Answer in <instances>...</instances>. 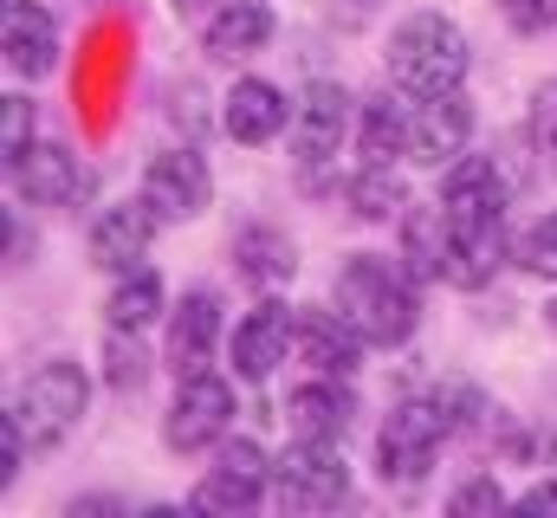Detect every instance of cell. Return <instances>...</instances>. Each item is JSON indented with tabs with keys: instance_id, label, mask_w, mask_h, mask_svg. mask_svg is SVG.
Returning a JSON list of instances; mask_svg holds the SVG:
<instances>
[{
	"instance_id": "9c48e42d",
	"label": "cell",
	"mask_w": 557,
	"mask_h": 518,
	"mask_svg": "<svg viewBox=\"0 0 557 518\" xmlns=\"http://www.w3.org/2000/svg\"><path fill=\"white\" fill-rule=\"evenodd\" d=\"M143 201L156 208V221L162 227H182V221H201L208 214V201H214V169H208V156L201 149H162V156H149V169H143Z\"/></svg>"
},
{
	"instance_id": "f1b7e54d",
	"label": "cell",
	"mask_w": 557,
	"mask_h": 518,
	"mask_svg": "<svg viewBox=\"0 0 557 518\" xmlns=\"http://www.w3.org/2000/svg\"><path fill=\"white\" fill-rule=\"evenodd\" d=\"M506 506H512V499L499 493V480H493V473H473L467 486H454V493H447V513H454V518H493V513H506Z\"/></svg>"
},
{
	"instance_id": "4dcf8cb0",
	"label": "cell",
	"mask_w": 557,
	"mask_h": 518,
	"mask_svg": "<svg viewBox=\"0 0 557 518\" xmlns=\"http://www.w3.org/2000/svg\"><path fill=\"white\" fill-rule=\"evenodd\" d=\"M499 13H506V26L525 33V39H539V33L557 26V0H499Z\"/></svg>"
},
{
	"instance_id": "f546056e",
	"label": "cell",
	"mask_w": 557,
	"mask_h": 518,
	"mask_svg": "<svg viewBox=\"0 0 557 518\" xmlns=\"http://www.w3.org/2000/svg\"><path fill=\"white\" fill-rule=\"evenodd\" d=\"M33 143H39V136H33V98H26V91L0 98V149H7V162L26 156Z\"/></svg>"
},
{
	"instance_id": "2e32d148",
	"label": "cell",
	"mask_w": 557,
	"mask_h": 518,
	"mask_svg": "<svg viewBox=\"0 0 557 518\" xmlns=\"http://www.w3.org/2000/svg\"><path fill=\"white\" fill-rule=\"evenodd\" d=\"M292 104H298V98H285L273 78L247 72V78H234V91L221 98V130H227L234 143H247V149H267L273 136L292 130Z\"/></svg>"
},
{
	"instance_id": "d6986e66",
	"label": "cell",
	"mask_w": 557,
	"mask_h": 518,
	"mask_svg": "<svg viewBox=\"0 0 557 518\" xmlns=\"http://www.w3.org/2000/svg\"><path fill=\"white\" fill-rule=\"evenodd\" d=\"M273 33H278V20H273L267 0H221V7L208 13V26H201V52L221 59V65H234V59L267 52Z\"/></svg>"
},
{
	"instance_id": "8992f818",
	"label": "cell",
	"mask_w": 557,
	"mask_h": 518,
	"mask_svg": "<svg viewBox=\"0 0 557 518\" xmlns=\"http://www.w3.org/2000/svg\"><path fill=\"white\" fill-rule=\"evenodd\" d=\"M285 357H298V305L260 292L253 311H240L234 337H227V363H234V383H273L285 370Z\"/></svg>"
},
{
	"instance_id": "9a60e30c",
	"label": "cell",
	"mask_w": 557,
	"mask_h": 518,
	"mask_svg": "<svg viewBox=\"0 0 557 518\" xmlns=\"http://www.w3.org/2000/svg\"><path fill=\"white\" fill-rule=\"evenodd\" d=\"M214 350H221V292L195 285V292H182V305H169V344H162V357H169L175 377H195V370L214 363Z\"/></svg>"
},
{
	"instance_id": "d590c367",
	"label": "cell",
	"mask_w": 557,
	"mask_h": 518,
	"mask_svg": "<svg viewBox=\"0 0 557 518\" xmlns=\"http://www.w3.org/2000/svg\"><path fill=\"white\" fill-rule=\"evenodd\" d=\"M169 7H175V13H188V7H208V0H169Z\"/></svg>"
},
{
	"instance_id": "7c38bea8",
	"label": "cell",
	"mask_w": 557,
	"mask_h": 518,
	"mask_svg": "<svg viewBox=\"0 0 557 518\" xmlns=\"http://www.w3.org/2000/svg\"><path fill=\"white\" fill-rule=\"evenodd\" d=\"M473 98L467 91H441V98H416V118H409V162L421 169H447L454 156H467L473 143Z\"/></svg>"
},
{
	"instance_id": "484cf974",
	"label": "cell",
	"mask_w": 557,
	"mask_h": 518,
	"mask_svg": "<svg viewBox=\"0 0 557 518\" xmlns=\"http://www.w3.org/2000/svg\"><path fill=\"white\" fill-rule=\"evenodd\" d=\"M344 201H350V214L357 221H403V208H409V188H403V175H396V162H363L350 182H344Z\"/></svg>"
},
{
	"instance_id": "603a6c76",
	"label": "cell",
	"mask_w": 557,
	"mask_h": 518,
	"mask_svg": "<svg viewBox=\"0 0 557 518\" xmlns=\"http://www.w3.org/2000/svg\"><path fill=\"white\" fill-rule=\"evenodd\" d=\"M409 118H416V98L409 91H376L357 104V149L363 162H396L409 156Z\"/></svg>"
},
{
	"instance_id": "44dd1931",
	"label": "cell",
	"mask_w": 557,
	"mask_h": 518,
	"mask_svg": "<svg viewBox=\"0 0 557 518\" xmlns=\"http://www.w3.org/2000/svg\"><path fill=\"white\" fill-rule=\"evenodd\" d=\"M396 240H403V266L416 272L421 285H441L447 279V247H454V214L441 201H409L403 221H396Z\"/></svg>"
},
{
	"instance_id": "d4e9b609",
	"label": "cell",
	"mask_w": 557,
	"mask_h": 518,
	"mask_svg": "<svg viewBox=\"0 0 557 518\" xmlns=\"http://www.w3.org/2000/svg\"><path fill=\"white\" fill-rule=\"evenodd\" d=\"M104 324L111 331H149V324H169V285L156 266H131L117 272L111 298H104Z\"/></svg>"
},
{
	"instance_id": "ba28073f",
	"label": "cell",
	"mask_w": 557,
	"mask_h": 518,
	"mask_svg": "<svg viewBox=\"0 0 557 518\" xmlns=\"http://www.w3.org/2000/svg\"><path fill=\"white\" fill-rule=\"evenodd\" d=\"M267 499H273V460H267V447L247 441V434H227L214 447V467L195 486V513H260Z\"/></svg>"
},
{
	"instance_id": "6da1fadb",
	"label": "cell",
	"mask_w": 557,
	"mask_h": 518,
	"mask_svg": "<svg viewBox=\"0 0 557 518\" xmlns=\"http://www.w3.org/2000/svg\"><path fill=\"white\" fill-rule=\"evenodd\" d=\"M331 305L370 350H403L421 324V279L403 266V254H350L331 279Z\"/></svg>"
},
{
	"instance_id": "ffe728a7",
	"label": "cell",
	"mask_w": 557,
	"mask_h": 518,
	"mask_svg": "<svg viewBox=\"0 0 557 518\" xmlns=\"http://www.w3.org/2000/svg\"><path fill=\"white\" fill-rule=\"evenodd\" d=\"M350 421H357V395L344 377H311L285 395V428L305 441H344Z\"/></svg>"
},
{
	"instance_id": "5b68a950",
	"label": "cell",
	"mask_w": 557,
	"mask_h": 518,
	"mask_svg": "<svg viewBox=\"0 0 557 518\" xmlns=\"http://www.w3.org/2000/svg\"><path fill=\"white\" fill-rule=\"evenodd\" d=\"M344 499H350L344 441H305V434H292V447L273 460V506L278 513H337Z\"/></svg>"
},
{
	"instance_id": "52a82bcc",
	"label": "cell",
	"mask_w": 557,
	"mask_h": 518,
	"mask_svg": "<svg viewBox=\"0 0 557 518\" xmlns=\"http://www.w3.org/2000/svg\"><path fill=\"white\" fill-rule=\"evenodd\" d=\"M234 383L214 377V370H195V377H175V402L162 415V447L169 454H201V447H221L227 428H234Z\"/></svg>"
},
{
	"instance_id": "30bf717a",
	"label": "cell",
	"mask_w": 557,
	"mask_h": 518,
	"mask_svg": "<svg viewBox=\"0 0 557 518\" xmlns=\"http://www.w3.org/2000/svg\"><path fill=\"white\" fill-rule=\"evenodd\" d=\"M350 91L337 85V78H311L305 91H298V104H292V130H285V143H292V162L298 169H324V162H337V149L350 143Z\"/></svg>"
},
{
	"instance_id": "7402d4cb",
	"label": "cell",
	"mask_w": 557,
	"mask_h": 518,
	"mask_svg": "<svg viewBox=\"0 0 557 518\" xmlns=\"http://www.w3.org/2000/svg\"><path fill=\"white\" fill-rule=\"evenodd\" d=\"M506 266V221H454V247H447V279L454 292H480L493 285Z\"/></svg>"
},
{
	"instance_id": "4fadbf2b",
	"label": "cell",
	"mask_w": 557,
	"mask_h": 518,
	"mask_svg": "<svg viewBox=\"0 0 557 518\" xmlns=\"http://www.w3.org/2000/svg\"><path fill=\"white\" fill-rule=\"evenodd\" d=\"M0 52H7V72L39 85L59 72V20L39 7V0H7L0 13Z\"/></svg>"
},
{
	"instance_id": "d6a6232c",
	"label": "cell",
	"mask_w": 557,
	"mask_h": 518,
	"mask_svg": "<svg viewBox=\"0 0 557 518\" xmlns=\"http://www.w3.org/2000/svg\"><path fill=\"white\" fill-rule=\"evenodd\" d=\"M512 513H525V518H557V480H539V486H525V493L512 499Z\"/></svg>"
},
{
	"instance_id": "cb8c5ba5",
	"label": "cell",
	"mask_w": 557,
	"mask_h": 518,
	"mask_svg": "<svg viewBox=\"0 0 557 518\" xmlns=\"http://www.w3.org/2000/svg\"><path fill=\"white\" fill-rule=\"evenodd\" d=\"M234 272H240L247 285H260V292L285 285V279L298 272L292 234H285V227H267V221H247V227L234 234Z\"/></svg>"
},
{
	"instance_id": "277c9868",
	"label": "cell",
	"mask_w": 557,
	"mask_h": 518,
	"mask_svg": "<svg viewBox=\"0 0 557 518\" xmlns=\"http://www.w3.org/2000/svg\"><path fill=\"white\" fill-rule=\"evenodd\" d=\"M85 408H91V377H85V363H72V357H52V363H39L20 395H13V415H20V428H26V441L46 454V447H59L78 421H85Z\"/></svg>"
},
{
	"instance_id": "1f68e13d",
	"label": "cell",
	"mask_w": 557,
	"mask_h": 518,
	"mask_svg": "<svg viewBox=\"0 0 557 518\" xmlns=\"http://www.w3.org/2000/svg\"><path fill=\"white\" fill-rule=\"evenodd\" d=\"M26 428H20V415L7 408V421H0V486H13L20 480V460H26Z\"/></svg>"
},
{
	"instance_id": "83f0119b",
	"label": "cell",
	"mask_w": 557,
	"mask_h": 518,
	"mask_svg": "<svg viewBox=\"0 0 557 518\" xmlns=\"http://www.w3.org/2000/svg\"><path fill=\"white\" fill-rule=\"evenodd\" d=\"M519 266H525L532 279H557V208H545V214L525 227V240H519Z\"/></svg>"
},
{
	"instance_id": "7a4b0ae2",
	"label": "cell",
	"mask_w": 557,
	"mask_h": 518,
	"mask_svg": "<svg viewBox=\"0 0 557 518\" xmlns=\"http://www.w3.org/2000/svg\"><path fill=\"white\" fill-rule=\"evenodd\" d=\"M389 85L409 91V98H441V91H460L467 85V65H473V46L460 33V20L434 13V7H416L389 26Z\"/></svg>"
},
{
	"instance_id": "4316f807",
	"label": "cell",
	"mask_w": 557,
	"mask_h": 518,
	"mask_svg": "<svg viewBox=\"0 0 557 518\" xmlns=\"http://www.w3.org/2000/svg\"><path fill=\"white\" fill-rule=\"evenodd\" d=\"M143 331H111L104 324V383L117 388V395H137L149 383V350L137 344Z\"/></svg>"
},
{
	"instance_id": "5bb4252c",
	"label": "cell",
	"mask_w": 557,
	"mask_h": 518,
	"mask_svg": "<svg viewBox=\"0 0 557 518\" xmlns=\"http://www.w3.org/2000/svg\"><path fill=\"white\" fill-rule=\"evenodd\" d=\"M512 182L499 169V156H454L441 169V208L454 221H506Z\"/></svg>"
},
{
	"instance_id": "e575fe53",
	"label": "cell",
	"mask_w": 557,
	"mask_h": 518,
	"mask_svg": "<svg viewBox=\"0 0 557 518\" xmlns=\"http://www.w3.org/2000/svg\"><path fill=\"white\" fill-rule=\"evenodd\" d=\"M545 324H552V331H557V292H552V298H545Z\"/></svg>"
},
{
	"instance_id": "ac0fdd59",
	"label": "cell",
	"mask_w": 557,
	"mask_h": 518,
	"mask_svg": "<svg viewBox=\"0 0 557 518\" xmlns=\"http://www.w3.org/2000/svg\"><path fill=\"white\" fill-rule=\"evenodd\" d=\"M363 337L350 331V318L337 311V305H311V311H298V363L311 370V377H357L363 370Z\"/></svg>"
},
{
	"instance_id": "3957f363",
	"label": "cell",
	"mask_w": 557,
	"mask_h": 518,
	"mask_svg": "<svg viewBox=\"0 0 557 518\" xmlns=\"http://www.w3.org/2000/svg\"><path fill=\"white\" fill-rule=\"evenodd\" d=\"M454 421L460 415H454L447 395H409V402H396L389 421H383V434H376V473H383V486H416L421 473L434 467V454L447 447Z\"/></svg>"
},
{
	"instance_id": "e0dca14e",
	"label": "cell",
	"mask_w": 557,
	"mask_h": 518,
	"mask_svg": "<svg viewBox=\"0 0 557 518\" xmlns=\"http://www.w3.org/2000/svg\"><path fill=\"white\" fill-rule=\"evenodd\" d=\"M156 208L149 201H111V208H98V221H91V240H85V254H91V266L98 272H131V266H143V254H149V240H156Z\"/></svg>"
},
{
	"instance_id": "836d02e7",
	"label": "cell",
	"mask_w": 557,
	"mask_h": 518,
	"mask_svg": "<svg viewBox=\"0 0 557 518\" xmlns=\"http://www.w3.org/2000/svg\"><path fill=\"white\" fill-rule=\"evenodd\" d=\"M7 254H13V266H26V254H33V234H20L13 214H7Z\"/></svg>"
},
{
	"instance_id": "8fae6325",
	"label": "cell",
	"mask_w": 557,
	"mask_h": 518,
	"mask_svg": "<svg viewBox=\"0 0 557 518\" xmlns=\"http://www.w3.org/2000/svg\"><path fill=\"white\" fill-rule=\"evenodd\" d=\"M7 175H13V195L33 208H78L91 195V169L65 143H33L26 156L7 162Z\"/></svg>"
}]
</instances>
